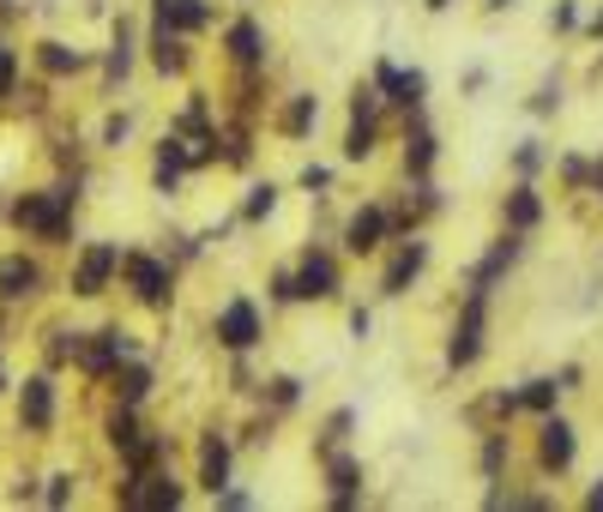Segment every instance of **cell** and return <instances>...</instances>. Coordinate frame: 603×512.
I'll list each match as a JSON object with an SVG mask.
<instances>
[{"label":"cell","instance_id":"cell-1","mask_svg":"<svg viewBox=\"0 0 603 512\" xmlns=\"http://www.w3.org/2000/svg\"><path fill=\"white\" fill-rule=\"evenodd\" d=\"M73 199H79L73 187H49V194H24V199H19V211H12V217H19L24 229H36L43 241H61V236H67V205H73Z\"/></svg>","mask_w":603,"mask_h":512},{"label":"cell","instance_id":"cell-2","mask_svg":"<svg viewBox=\"0 0 603 512\" xmlns=\"http://www.w3.org/2000/svg\"><path fill=\"white\" fill-rule=\"evenodd\" d=\"M489 296H465V314H459L453 326V344H446V362L453 368H471L483 356V326H489V307H483Z\"/></svg>","mask_w":603,"mask_h":512},{"label":"cell","instance_id":"cell-3","mask_svg":"<svg viewBox=\"0 0 603 512\" xmlns=\"http://www.w3.org/2000/svg\"><path fill=\"white\" fill-rule=\"evenodd\" d=\"M121 272H127V284H133V296L146 307L170 302V265L163 260H151V253H121Z\"/></svg>","mask_w":603,"mask_h":512},{"label":"cell","instance_id":"cell-4","mask_svg":"<svg viewBox=\"0 0 603 512\" xmlns=\"http://www.w3.org/2000/svg\"><path fill=\"white\" fill-rule=\"evenodd\" d=\"M115 272H121V248H115V241H91L79 272H73V296H103Z\"/></svg>","mask_w":603,"mask_h":512},{"label":"cell","instance_id":"cell-5","mask_svg":"<svg viewBox=\"0 0 603 512\" xmlns=\"http://www.w3.org/2000/svg\"><path fill=\"white\" fill-rule=\"evenodd\" d=\"M121 506H151V512H175L182 506V482L163 477V470H139L121 489Z\"/></svg>","mask_w":603,"mask_h":512},{"label":"cell","instance_id":"cell-6","mask_svg":"<svg viewBox=\"0 0 603 512\" xmlns=\"http://www.w3.org/2000/svg\"><path fill=\"white\" fill-rule=\"evenodd\" d=\"M217 344H224V350H236V356L260 344V307H254L248 296H236L224 314H217Z\"/></svg>","mask_w":603,"mask_h":512},{"label":"cell","instance_id":"cell-7","mask_svg":"<svg viewBox=\"0 0 603 512\" xmlns=\"http://www.w3.org/2000/svg\"><path fill=\"white\" fill-rule=\"evenodd\" d=\"M338 296V265L332 253H308L302 272H297V302H332Z\"/></svg>","mask_w":603,"mask_h":512},{"label":"cell","instance_id":"cell-8","mask_svg":"<svg viewBox=\"0 0 603 512\" xmlns=\"http://www.w3.org/2000/svg\"><path fill=\"white\" fill-rule=\"evenodd\" d=\"M121 356H133V338H127L121 326H115V331H97V344L79 338V368H85V374H109Z\"/></svg>","mask_w":603,"mask_h":512},{"label":"cell","instance_id":"cell-9","mask_svg":"<svg viewBox=\"0 0 603 512\" xmlns=\"http://www.w3.org/2000/svg\"><path fill=\"white\" fill-rule=\"evenodd\" d=\"M387 229H392V217L380 211V205H368V211L351 217V229H344V248H351V253H375Z\"/></svg>","mask_w":603,"mask_h":512},{"label":"cell","instance_id":"cell-10","mask_svg":"<svg viewBox=\"0 0 603 512\" xmlns=\"http://www.w3.org/2000/svg\"><path fill=\"white\" fill-rule=\"evenodd\" d=\"M229 61H236V67H266V31L254 19H236L229 24Z\"/></svg>","mask_w":603,"mask_h":512},{"label":"cell","instance_id":"cell-11","mask_svg":"<svg viewBox=\"0 0 603 512\" xmlns=\"http://www.w3.org/2000/svg\"><path fill=\"white\" fill-rule=\"evenodd\" d=\"M375 85H380V91H387L392 102H405V109H417V102H422V91H429V79H422L417 67H410V73H399V67H387V61L375 67Z\"/></svg>","mask_w":603,"mask_h":512},{"label":"cell","instance_id":"cell-12","mask_svg":"<svg viewBox=\"0 0 603 512\" xmlns=\"http://www.w3.org/2000/svg\"><path fill=\"white\" fill-rule=\"evenodd\" d=\"M224 482H229V440H224V434H205V440H200V489H224Z\"/></svg>","mask_w":603,"mask_h":512},{"label":"cell","instance_id":"cell-13","mask_svg":"<svg viewBox=\"0 0 603 512\" xmlns=\"http://www.w3.org/2000/svg\"><path fill=\"white\" fill-rule=\"evenodd\" d=\"M36 284H43V272H36L24 253H12V260H0V296L7 302H24V296H36Z\"/></svg>","mask_w":603,"mask_h":512},{"label":"cell","instance_id":"cell-14","mask_svg":"<svg viewBox=\"0 0 603 512\" xmlns=\"http://www.w3.org/2000/svg\"><path fill=\"white\" fill-rule=\"evenodd\" d=\"M19 410H24V428H36V434H43L49 422H55V386H49L43 374H36V380H24V399H19Z\"/></svg>","mask_w":603,"mask_h":512},{"label":"cell","instance_id":"cell-15","mask_svg":"<svg viewBox=\"0 0 603 512\" xmlns=\"http://www.w3.org/2000/svg\"><path fill=\"white\" fill-rule=\"evenodd\" d=\"M513 260H519V236H502V241H495V248H489V260H483L477 272H471V296H489V284H495V277L507 272Z\"/></svg>","mask_w":603,"mask_h":512},{"label":"cell","instance_id":"cell-16","mask_svg":"<svg viewBox=\"0 0 603 512\" xmlns=\"http://www.w3.org/2000/svg\"><path fill=\"white\" fill-rule=\"evenodd\" d=\"M537 458H543L549 470H568L573 465V428L561 416H549L543 422V440H537Z\"/></svg>","mask_w":603,"mask_h":512},{"label":"cell","instance_id":"cell-17","mask_svg":"<svg viewBox=\"0 0 603 512\" xmlns=\"http://www.w3.org/2000/svg\"><path fill=\"white\" fill-rule=\"evenodd\" d=\"M422 265H429V248H422V241H405V248H399V260L387 265V284H380V290H387V296H405V290H410V277H417Z\"/></svg>","mask_w":603,"mask_h":512},{"label":"cell","instance_id":"cell-18","mask_svg":"<svg viewBox=\"0 0 603 512\" xmlns=\"http://www.w3.org/2000/svg\"><path fill=\"white\" fill-rule=\"evenodd\" d=\"M151 61H158V73H182L187 67V48H182V31H170L158 12V24H151Z\"/></svg>","mask_w":603,"mask_h":512},{"label":"cell","instance_id":"cell-19","mask_svg":"<svg viewBox=\"0 0 603 512\" xmlns=\"http://www.w3.org/2000/svg\"><path fill=\"white\" fill-rule=\"evenodd\" d=\"M109 374H115V399H121V404H133V410L146 404V392H151V368L146 362H127V368L115 362Z\"/></svg>","mask_w":603,"mask_h":512},{"label":"cell","instance_id":"cell-20","mask_svg":"<svg viewBox=\"0 0 603 512\" xmlns=\"http://www.w3.org/2000/svg\"><path fill=\"white\" fill-rule=\"evenodd\" d=\"M507 224L513 229H537V224H543V199H537V187H513V194H507Z\"/></svg>","mask_w":603,"mask_h":512},{"label":"cell","instance_id":"cell-21","mask_svg":"<svg viewBox=\"0 0 603 512\" xmlns=\"http://www.w3.org/2000/svg\"><path fill=\"white\" fill-rule=\"evenodd\" d=\"M356 489H363V465L356 458H332V506H356Z\"/></svg>","mask_w":603,"mask_h":512},{"label":"cell","instance_id":"cell-22","mask_svg":"<svg viewBox=\"0 0 603 512\" xmlns=\"http://www.w3.org/2000/svg\"><path fill=\"white\" fill-rule=\"evenodd\" d=\"M182 170H187V145H182V139H163V145H158V187H163V194H175Z\"/></svg>","mask_w":603,"mask_h":512},{"label":"cell","instance_id":"cell-23","mask_svg":"<svg viewBox=\"0 0 603 512\" xmlns=\"http://www.w3.org/2000/svg\"><path fill=\"white\" fill-rule=\"evenodd\" d=\"M429 163H434V133L417 121V127L405 133V170H410V175H429Z\"/></svg>","mask_w":603,"mask_h":512},{"label":"cell","instance_id":"cell-24","mask_svg":"<svg viewBox=\"0 0 603 512\" xmlns=\"http://www.w3.org/2000/svg\"><path fill=\"white\" fill-rule=\"evenodd\" d=\"M368 151H375V115H356V121H351V133H344V157H351V163H363Z\"/></svg>","mask_w":603,"mask_h":512},{"label":"cell","instance_id":"cell-25","mask_svg":"<svg viewBox=\"0 0 603 512\" xmlns=\"http://www.w3.org/2000/svg\"><path fill=\"white\" fill-rule=\"evenodd\" d=\"M314 121H320V102H314V97H297V102H290V109H284V121H278V127H284L290 139H302V133H308V127H314Z\"/></svg>","mask_w":603,"mask_h":512},{"label":"cell","instance_id":"cell-26","mask_svg":"<svg viewBox=\"0 0 603 512\" xmlns=\"http://www.w3.org/2000/svg\"><path fill=\"white\" fill-rule=\"evenodd\" d=\"M127 61H133V24L121 19V24H115V48H109V85L127 73Z\"/></svg>","mask_w":603,"mask_h":512},{"label":"cell","instance_id":"cell-27","mask_svg":"<svg viewBox=\"0 0 603 512\" xmlns=\"http://www.w3.org/2000/svg\"><path fill=\"white\" fill-rule=\"evenodd\" d=\"M556 399H561L556 380H531V386L519 392V410H543V416H549V410H556Z\"/></svg>","mask_w":603,"mask_h":512},{"label":"cell","instance_id":"cell-28","mask_svg":"<svg viewBox=\"0 0 603 512\" xmlns=\"http://www.w3.org/2000/svg\"><path fill=\"white\" fill-rule=\"evenodd\" d=\"M43 67L49 73H79L85 55H79V48H67V43H43Z\"/></svg>","mask_w":603,"mask_h":512},{"label":"cell","instance_id":"cell-29","mask_svg":"<svg viewBox=\"0 0 603 512\" xmlns=\"http://www.w3.org/2000/svg\"><path fill=\"white\" fill-rule=\"evenodd\" d=\"M272 205H278V187L260 182V187H248V205H241V217H248V224H260V217H272Z\"/></svg>","mask_w":603,"mask_h":512},{"label":"cell","instance_id":"cell-30","mask_svg":"<svg viewBox=\"0 0 603 512\" xmlns=\"http://www.w3.org/2000/svg\"><path fill=\"white\" fill-rule=\"evenodd\" d=\"M502 458H507V434H489V446H483V470H502Z\"/></svg>","mask_w":603,"mask_h":512},{"label":"cell","instance_id":"cell-31","mask_svg":"<svg viewBox=\"0 0 603 512\" xmlns=\"http://www.w3.org/2000/svg\"><path fill=\"white\" fill-rule=\"evenodd\" d=\"M43 501H49V506H67V501H73V477H49Z\"/></svg>","mask_w":603,"mask_h":512},{"label":"cell","instance_id":"cell-32","mask_svg":"<svg viewBox=\"0 0 603 512\" xmlns=\"http://www.w3.org/2000/svg\"><path fill=\"white\" fill-rule=\"evenodd\" d=\"M49 356H55V362H67V356H79V331H55V344H49Z\"/></svg>","mask_w":603,"mask_h":512},{"label":"cell","instance_id":"cell-33","mask_svg":"<svg viewBox=\"0 0 603 512\" xmlns=\"http://www.w3.org/2000/svg\"><path fill=\"white\" fill-rule=\"evenodd\" d=\"M531 109H537V115H556V109H561V85H543V91L531 97Z\"/></svg>","mask_w":603,"mask_h":512},{"label":"cell","instance_id":"cell-34","mask_svg":"<svg viewBox=\"0 0 603 512\" xmlns=\"http://www.w3.org/2000/svg\"><path fill=\"white\" fill-rule=\"evenodd\" d=\"M549 24H556V31H573V24H580V7H573V0H561V7L549 12Z\"/></svg>","mask_w":603,"mask_h":512},{"label":"cell","instance_id":"cell-35","mask_svg":"<svg viewBox=\"0 0 603 512\" xmlns=\"http://www.w3.org/2000/svg\"><path fill=\"white\" fill-rule=\"evenodd\" d=\"M513 163H519V175H531V170H543V151H537V145H519V151H513Z\"/></svg>","mask_w":603,"mask_h":512},{"label":"cell","instance_id":"cell-36","mask_svg":"<svg viewBox=\"0 0 603 512\" xmlns=\"http://www.w3.org/2000/svg\"><path fill=\"white\" fill-rule=\"evenodd\" d=\"M127 133H133V121H127V115H115V121L109 127H103V145H121V139Z\"/></svg>","mask_w":603,"mask_h":512},{"label":"cell","instance_id":"cell-37","mask_svg":"<svg viewBox=\"0 0 603 512\" xmlns=\"http://www.w3.org/2000/svg\"><path fill=\"white\" fill-rule=\"evenodd\" d=\"M224 157H229V163H248V133H241V127H236V133H229Z\"/></svg>","mask_w":603,"mask_h":512},{"label":"cell","instance_id":"cell-38","mask_svg":"<svg viewBox=\"0 0 603 512\" xmlns=\"http://www.w3.org/2000/svg\"><path fill=\"white\" fill-rule=\"evenodd\" d=\"M326 182H332V170H320V163H308V170H302V187H308V194H320Z\"/></svg>","mask_w":603,"mask_h":512},{"label":"cell","instance_id":"cell-39","mask_svg":"<svg viewBox=\"0 0 603 512\" xmlns=\"http://www.w3.org/2000/svg\"><path fill=\"white\" fill-rule=\"evenodd\" d=\"M272 302H297V277H290V272L272 277Z\"/></svg>","mask_w":603,"mask_h":512},{"label":"cell","instance_id":"cell-40","mask_svg":"<svg viewBox=\"0 0 603 512\" xmlns=\"http://www.w3.org/2000/svg\"><path fill=\"white\" fill-rule=\"evenodd\" d=\"M272 404H297V380H290V374L272 380Z\"/></svg>","mask_w":603,"mask_h":512},{"label":"cell","instance_id":"cell-41","mask_svg":"<svg viewBox=\"0 0 603 512\" xmlns=\"http://www.w3.org/2000/svg\"><path fill=\"white\" fill-rule=\"evenodd\" d=\"M12 67H19V61H12V48H0V97L12 91Z\"/></svg>","mask_w":603,"mask_h":512},{"label":"cell","instance_id":"cell-42","mask_svg":"<svg viewBox=\"0 0 603 512\" xmlns=\"http://www.w3.org/2000/svg\"><path fill=\"white\" fill-rule=\"evenodd\" d=\"M351 422H356L351 410H338V416H332V434H326V440H344V434H351Z\"/></svg>","mask_w":603,"mask_h":512},{"label":"cell","instance_id":"cell-43","mask_svg":"<svg viewBox=\"0 0 603 512\" xmlns=\"http://www.w3.org/2000/svg\"><path fill=\"white\" fill-rule=\"evenodd\" d=\"M585 506H592V512H603V477H597V489L585 494Z\"/></svg>","mask_w":603,"mask_h":512},{"label":"cell","instance_id":"cell-44","mask_svg":"<svg viewBox=\"0 0 603 512\" xmlns=\"http://www.w3.org/2000/svg\"><path fill=\"white\" fill-rule=\"evenodd\" d=\"M446 7H453V0H429V12H446Z\"/></svg>","mask_w":603,"mask_h":512},{"label":"cell","instance_id":"cell-45","mask_svg":"<svg viewBox=\"0 0 603 512\" xmlns=\"http://www.w3.org/2000/svg\"><path fill=\"white\" fill-rule=\"evenodd\" d=\"M592 31H597V36H603V12H597V19H592Z\"/></svg>","mask_w":603,"mask_h":512},{"label":"cell","instance_id":"cell-46","mask_svg":"<svg viewBox=\"0 0 603 512\" xmlns=\"http://www.w3.org/2000/svg\"><path fill=\"white\" fill-rule=\"evenodd\" d=\"M597 194H603V163H597Z\"/></svg>","mask_w":603,"mask_h":512},{"label":"cell","instance_id":"cell-47","mask_svg":"<svg viewBox=\"0 0 603 512\" xmlns=\"http://www.w3.org/2000/svg\"><path fill=\"white\" fill-rule=\"evenodd\" d=\"M0 380H7V374H0Z\"/></svg>","mask_w":603,"mask_h":512}]
</instances>
